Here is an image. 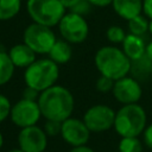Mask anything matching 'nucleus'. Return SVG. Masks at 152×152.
Returning a JSON list of instances; mask_svg holds the SVG:
<instances>
[{
    "label": "nucleus",
    "instance_id": "obj_1",
    "mask_svg": "<svg viewBox=\"0 0 152 152\" xmlns=\"http://www.w3.org/2000/svg\"><path fill=\"white\" fill-rule=\"evenodd\" d=\"M42 116L46 120L63 122L69 119L75 106L74 96L69 89L62 86H52L42 91L37 100Z\"/></svg>",
    "mask_w": 152,
    "mask_h": 152
},
{
    "label": "nucleus",
    "instance_id": "obj_2",
    "mask_svg": "<svg viewBox=\"0 0 152 152\" xmlns=\"http://www.w3.org/2000/svg\"><path fill=\"white\" fill-rule=\"evenodd\" d=\"M95 66L101 74L113 81L120 80L131 71V59L116 46H102L95 53Z\"/></svg>",
    "mask_w": 152,
    "mask_h": 152
},
{
    "label": "nucleus",
    "instance_id": "obj_3",
    "mask_svg": "<svg viewBox=\"0 0 152 152\" xmlns=\"http://www.w3.org/2000/svg\"><path fill=\"white\" fill-rule=\"evenodd\" d=\"M146 121V112L140 104H124L115 113L114 128L121 138L138 137L145 131Z\"/></svg>",
    "mask_w": 152,
    "mask_h": 152
},
{
    "label": "nucleus",
    "instance_id": "obj_4",
    "mask_svg": "<svg viewBox=\"0 0 152 152\" xmlns=\"http://www.w3.org/2000/svg\"><path fill=\"white\" fill-rule=\"evenodd\" d=\"M59 75V66L50 58L36 59L25 69L24 81L26 87H30L39 93L55 86Z\"/></svg>",
    "mask_w": 152,
    "mask_h": 152
},
{
    "label": "nucleus",
    "instance_id": "obj_5",
    "mask_svg": "<svg viewBox=\"0 0 152 152\" xmlns=\"http://www.w3.org/2000/svg\"><path fill=\"white\" fill-rule=\"evenodd\" d=\"M26 11L33 23L52 27L59 24L66 8L59 0H27Z\"/></svg>",
    "mask_w": 152,
    "mask_h": 152
},
{
    "label": "nucleus",
    "instance_id": "obj_6",
    "mask_svg": "<svg viewBox=\"0 0 152 152\" xmlns=\"http://www.w3.org/2000/svg\"><path fill=\"white\" fill-rule=\"evenodd\" d=\"M23 39L31 50L39 55H49L57 40L51 27L37 23H32L25 28Z\"/></svg>",
    "mask_w": 152,
    "mask_h": 152
},
{
    "label": "nucleus",
    "instance_id": "obj_7",
    "mask_svg": "<svg viewBox=\"0 0 152 152\" xmlns=\"http://www.w3.org/2000/svg\"><path fill=\"white\" fill-rule=\"evenodd\" d=\"M57 26L62 38L70 44L84 42L89 33V26L84 17L74 12L65 13Z\"/></svg>",
    "mask_w": 152,
    "mask_h": 152
},
{
    "label": "nucleus",
    "instance_id": "obj_8",
    "mask_svg": "<svg viewBox=\"0 0 152 152\" xmlns=\"http://www.w3.org/2000/svg\"><path fill=\"white\" fill-rule=\"evenodd\" d=\"M115 112L106 104H94L87 109L83 121L90 132L100 133L114 127Z\"/></svg>",
    "mask_w": 152,
    "mask_h": 152
},
{
    "label": "nucleus",
    "instance_id": "obj_9",
    "mask_svg": "<svg viewBox=\"0 0 152 152\" xmlns=\"http://www.w3.org/2000/svg\"><path fill=\"white\" fill-rule=\"evenodd\" d=\"M40 116L42 113L38 102L25 99L19 100L14 106H12L10 114L12 122L20 128L34 126L39 121Z\"/></svg>",
    "mask_w": 152,
    "mask_h": 152
},
{
    "label": "nucleus",
    "instance_id": "obj_10",
    "mask_svg": "<svg viewBox=\"0 0 152 152\" xmlns=\"http://www.w3.org/2000/svg\"><path fill=\"white\" fill-rule=\"evenodd\" d=\"M61 135L63 140L72 147L87 145L90 138V131L83 120L69 118L62 122Z\"/></svg>",
    "mask_w": 152,
    "mask_h": 152
},
{
    "label": "nucleus",
    "instance_id": "obj_11",
    "mask_svg": "<svg viewBox=\"0 0 152 152\" xmlns=\"http://www.w3.org/2000/svg\"><path fill=\"white\" fill-rule=\"evenodd\" d=\"M112 91L115 100L122 104L138 103L142 95V89L139 81L132 76H125L116 80Z\"/></svg>",
    "mask_w": 152,
    "mask_h": 152
},
{
    "label": "nucleus",
    "instance_id": "obj_12",
    "mask_svg": "<svg viewBox=\"0 0 152 152\" xmlns=\"http://www.w3.org/2000/svg\"><path fill=\"white\" fill-rule=\"evenodd\" d=\"M18 144L24 152H44L48 145V135L37 125L25 127L18 134Z\"/></svg>",
    "mask_w": 152,
    "mask_h": 152
},
{
    "label": "nucleus",
    "instance_id": "obj_13",
    "mask_svg": "<svg viewBox=\"0 0 152 152\" xmlns=\"http://www.w3.org/2000/svg\"><path fill=\"white\" fill-rule=\"evenodd\" d=\"M7 53L15 68H25V69L36 61V55H37L25 43L13 45Z\"/></svg>",
    "mask_w": 152,
    "mask_h": 152
},
{
    "label": "nucleus",
    "instance_id": "obj_14",
    "mask_svg": "<svg viewBox=\"0 0 152 152\" xmlns=\"http://www.w3.org/2000/svg\"><path fill=\"white\" fill-rule=\"evenodd\" d=\"M112 6L114 12L127 21L142 12V0H113Z\"/></svg>",
    "mask_w": 152,
    "mask_h": 152
},
{
    "label": "nucleus",
    "instance_id": "obj_15",
    "mask_svg": "<svg viewBox=\"0 0 152 152\" xmlns=\"http://www.w3.org/2000/svg\"><path fill=\"white\" fill-rule=\"evenodd\" d=\"M122 51L131 61L139 59L146 53V43L142 37L128 33L122 42Z\"/></svg>",
    "mask_w": 152,
    "mask_h": 152
},
{
    "label": "nucleus",
    "instance_id": "obj_16",
    "mask_svg": "<svg viewBox=\"0 0 152 152\" xmlns=\"http://www.w3.org/2000/svg\"><path fill=\"white\" fill-rule=\"evenodd\" d=\"M71 55H72V50L70 43H68L64 39H57L49 52V58L59 65L68 63L71 58Z\"/></svg>",
    "mask_w": 152,
    "mask_h": 152
},
{
    "label": "nucleus",
    "instance_id": "obj_17",
    "mask_svg": "<svg viewBox=\"0 0 152 152\" xmlns=\"http://www.w3.org/2000/svg\"><path fill=\"white\" fill-rule=\"evenodd\" d=\"M132 77L138 81H145L150 76H152V62L147 58V56H142L139 59L131 61V71Z\"/></svg>",
    "mask_w": 152,
    "mask_h": 152
},
{
    "label": "nucleus",
    "instance_id": "obj_18",
    "mask_svg": "<svg viewBox=\"0 0 152 152\" xmlns=\"http://www.w3.org/2000/svg\"><path fill=\"white\" fill-rule=\"evenodd\" d=\"M14 68L8 53L0 51V86L10 82L14 74Z\"/></svg>",
    "mask_w": 152,
    "mask_h": 152
},
{
    "label": "nucleus",
    "instance_id": "obj_19",
    "mask_svg": "<svg viewBox=\"0 0 152 152\" xmlns=\"http://www.w3.org/2000/svg\"><path fill=\"white\" fill-rule=\"evenodd\" d=\"M21 8V0H0V20L14 18Z\"/></svg>",
    "mask_w": 152,
    "mask_h": 152
},
{
    "label": "nucleus",
    "instance_id": "obj_20",
    "mask_svg": "<svg viewBox=\"0 0 152 152\" xmlns=\"http://www.w3.org/2000/svg\"><path fill=\"white\" fill-rule=\"evenodd\" d=\"M128 30L129 33L142 37L148 31V20L145 15H137L128 20Z\"/></svg>",
    "mask_w": 152,
    "mask_h": 152
},
{
    "label": "nucleus",
    "instance_id": "obj_21",
    "mask_svg": "<svg viewBox=\"0 0 152 152\" xmlns=\"http://www.w3.org/2000/svg\"><path fill=\"white\" fill-rule=\"evenodd\" d=\"M118 147L119 152H142V144L138 137L121 138Z\"/></svg>",
    "mask_w": 152,
    "mask_h": 152
},
{
    "label": "nucleus",
    "instance_id": "obj_22",
    "mask_svg": "<svg viewBox=\"0 0 152 152\" xmlns=\"http://www.w3.org/2000/svg\"><path fill=\"white\" fill-rule=\"evenodd\" d=\"M106 36H107V39H108L110 43H114V44L121 43V44H122V42H124L125 37H126V33H125V31H124L120 26L113 25V26H109V27L107 28Z\"/></svg>",
    "mask_w": 152,
    "mask_h": 152
},
{
    "label": "nucleus",
    "instance_id": "obj_23",
    "mask_svg": "<svg viewBox=\"0 0 152 152\" xmlns=\"http://www.w3.org/2000/svg\"><path fill=\"white\" fill-rule=\"evenodd\" d=\"M61 129H62V122L59 121H55V120H46L45 125H44V132L46 133V135H58L61 134Z\"/></svg>",
    "mask_w": 152,
    "mask_h": 152
},
{
    "label": "nucleus",
    "instance_id": "obj_24",
    "mask_svg": "<svg viewBox=\"0 0 152 152\" xmlns=\"http://www.w3.org/2000/svg\"><path fill=\"white\" fill-rule=\"evenodd\" d=\"M11 108H12V104H11L10 100L5 95L0 94V122L5 121L10 116Z\"/></svg>",
    "mask_w": 152,
    "mask_h": 152
},
{
    "label": "nucleus",
    "instance_id": "obj_25",
    "mask_svg": "<svg viewBox=\"0 0 152 152\" xmlns=\"http://www.w3.org/2000/svg\"><path fill=\"white\" fill-rule=\"evenodd\" d=\"M114 82L115 81H113L106 76H100L96 81V89L100 93H108V91L113 90Z\"/></svg>",
    "mask_w": 152,
    "mask_h": 152
},
{
    "label": "nucleus",
    "instance_id": "obj_26",
    "mask_svg": "<svg viewBox=\"0 0 152 152\" xmlns=\"http://www.w3.org/2000/svg\"><path fill=\"white\" fill-rule=\"evenodd\" d=\"M90 7H91V5L88 2V0H81L76 6H74L70 10V12H74V13H77V14L84 17L90 11Z\"/></svg>",
    "mask_w": 152,
    "mask_h": 152
},
{
    "label": "nucleus",
    "instance_id": "obj_27",
    "mask_svg": "<svg viewBox=\"0 0 152 152\" xmlns=\"http://www.w3.org/2000/svg\"><path fill=\"white\" fill-rule=\"evenodd\" d=\"M39 94H40L39 91H37V90H34V89H32L30 87H26L25 90H24V93H23V99L37 101L38 97H39Z\"/></svg>",
    "mask_w": 152,
    "mask_h": 152
},
{
    "label": "nucleus",
    "instance_id": "obj_28",
    "mask_svg": "<svg viewBox=\"0 0 152 152\" xmlns=\"http://www.w3.org/2000/svg\"><path fill=\"white\" fill-rule=\"evenodd\" d=\"M144 133V142L145 145L152 150V124L146 126L145 131L142 132Z\"/></svg>",
    "mask_w": 152,
    "mask_h": 152
},
{
    "label": "nucleus",
    "instance_id": "obj_29",
    "mask_svg": "<svg viewBox=\"0 0 152 152\" xmlns=\"http://www.w3.org/2000/svg\"><path fill=\"white\" fill-rule=\"evenodd\" d=\"M142 12L146 18L152 19V0H142Z\"/></svg>",
    "mask_w": 152,
    "mask_h": 152
},
{
    "label": "nucleus",
    "instance_id": "obj_30",
    "mask_svg": "<svg viewBox=\"0 0 152 152\" xmlns=\"http://www.w3.org/2000/svg\"><path fill=\"white\" fill-rule=\"evenodd\" d=\"M112 1L113 0H88V2L95 7H107L112 5Z\"/></svg>",
    "mask_w": 152,
    "mask_h": 152
},
{
    "label": "nucleus",
    "instance_id": "obj_31",
    "mask_svg": "<svg viewBox=\"0 0 152 152\" xmlns=\"http://www.w3.org/2000/svg\"><path fill=\"white\" fill-rule=\"evenodd\" d=\"M62 2V5L66 8V10H71L74 6H76L81 0H59Z\"/></svg>",
    "mask_w": 152,
    "mask_h": 152
},
{
    "label": "nucleus",
    "instance_id": "obj_32",
    "mask_svg": "<svg viewBox=\"0 0 152 152\" xmlns=\"http://www.w3.org/2000/svg\"><path fill=\"white\" fill-rule=\"evenodd\" d=\"M70 152H94L90 147H88L87 145L83 146H77V147H72V150Z\"/></svg>",
    "mask_w": 152,
    "mask_h": 152
},
{
    "label": "nucleus",
    "instance_id": "obj_33",
    "mask_svg": "<svg viewBox=\"0 0 152 152\" xmlns=\"http://www.w3.org/2000/svg\"><path fill=\"white\" fill-rule=\"evenodd\" d=\"M146 56H147V58L152 62V40L148 43V44H146V53H145Z\"/></svg>",
    "mask_w": 152,
    "mask_h": 152
},
{
    "label": "nucleus",
    "instance_id": "obj_34",
    "mask_svg": "<svg viewBox=\"0 0 152 152\" xmlns=\"http://www.w3.org/2000/svg\"><path fill=\"white\" fill-rule=\"evenodd\" d=\"M148 32L152 34V19L148 20Z\"/></svg>",
    "mask_w": 152,
    "mask_h": 152
},
{
    "label": "nucleus",
    "instance_id": "obj_35",
    "mask_svg": "<svg viewBox=\"0 0 152 152\" xmlns=\"http://www.w3.org/2000/svg\"><path fill=\"white\" fill-rule=\"evenodd\" d=\"M8 152H24L21 148H12V150H10Z\"/></svg>",
    "mask_w": 152,
    "mask_h": 152
},
{
    "label": "nucleus",
    "instance_id": "obj_36",
    "mask_svg": "<svg viewBox=\"0 0 152 152\" xmlns=\"http://www.w3.org/2000/svg\"><path fill=\"white\" fill-rule=\"evenodd\" d=\"M2 144H4V137H2V134L0 132V148L2 147Z\"/></svg>",
    "mask_w": 152,
    "mask_h": 152
}]
</instances>
